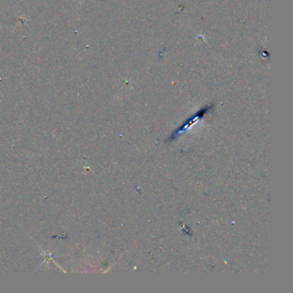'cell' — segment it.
<instances>
[{"label":"cell","instance_id":"cell-1","mask_svg":"<svg viewBox=\"0 0 293 293\" xmlns=\"http://www.w3.org/2000/svg\"><path fill=\"white\" fill-rule=\"evenodd\" d=\"M208 110H209V107H205V108H202V109L199 111V112H198V113H197L196 115H194V116H193L192 118L189 119L188 121H187V122L185 123V124H183L181 127H179L178 130H177V131H176V132H175L173 135H174L175 137L179 136V134H181V133H182V132H185V131H186L187 129L188 128L189 126H191V125H193V124H194V123H195V122H196L199 119H200V117H201L202 115H205V114H206V113L208 112Z\"/></svg>","mask_w":293,"mask_h":293}]
</instances>
